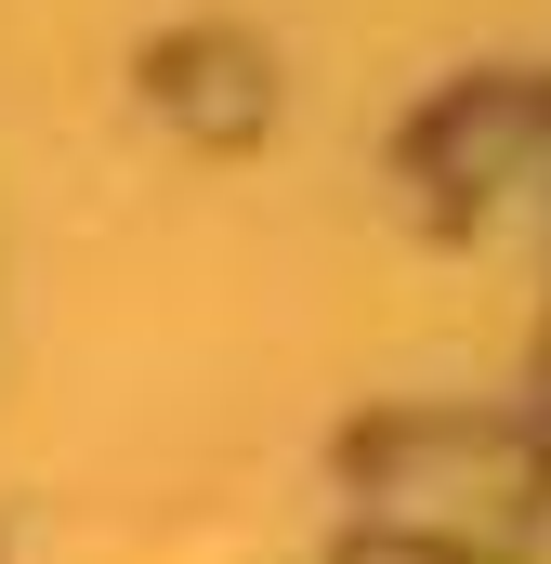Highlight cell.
Segmentation results:
<instances>
[{
	"mask_svg": "<svg viewBox=\"0 0 551 564\" xmlns=\"http://www.w3.org/2000/svg\"><path fill=\"white\" fill-rule=\"evenodd\" d=\"M368 486H381V512L408 525V539H526V499H539V459H526V433H473V421H420V433H381L368 446Z\"/></svg>",
	"mask_w": 551,
	"mask_h": 564,
	"instance_id": "6da1fadb",
	"label": "cell"
}]
</instances>
